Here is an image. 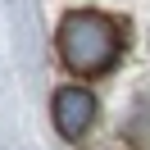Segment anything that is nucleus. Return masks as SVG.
I'll list each match as a JSON object with an SVG mask.
<instances>
[{"label": "nucleus", "instance_id": "1", "mask_svg": "<svg viewBox=\"0 0 150 150\" xmlns=\"http://www.w3.org/2000/svg\"><path fill=\"white\" fill-rule=\"evenodd\" d=\"M123 50V32L100 9H73L59 23V59L68 73H105Z\"/></svg>", "mask_w": 150, "mask_h": 150}, {"label": "nucleus", "instance_id": "2", "mask_svg": "<svg viewBox=\"0 0 150 150\" xmlns=\"http://www.w3.org/2000/svg\"><path fill=\"white\" fill-rule=\"evenodd\" d=\"M96 123V96L86 86H59L55 91V127L64 141L86 137V127Z\"/></svg>", "mask_w": 150, "mask_h": 150}]
</instances>
